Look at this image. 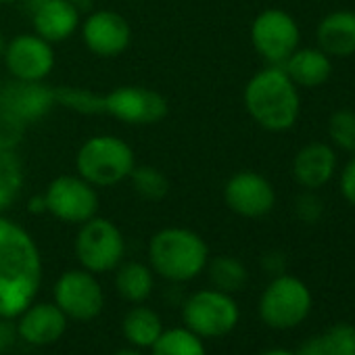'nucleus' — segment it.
Instances as JSON below:
<instances>
[{"label":"nucleus","instance_id":"nucleus-1","mask_svg":"<svg viewBox=\"0 0 355 355\" xmlns=\"http://www.w3.org/2000/svg\"><path fill=\"white\" fill-rule=\"evenodd\" d=\"M42 286V255L32 234L0 216V318L15 320Z\"/></svg>","mask_w":355,"mask_h":355},{"label":"nucleus","instance_id":"nucleus-2","mask_svg":"<svg viewBox=\"0 0 355 355\" xmlns=\"http://www.w3.org/2000/svg\"><path fill=\"white\" fill-rule=\"evenodd\" d=\"M249 117L268 132L291 130L301 115V94L282 65H266L245 86Z\"/></svg>","mask_w":355,"mask_h":355},{"label":"nucleus","instance_id":"nucleus-3","mask_svg":"<svg viewBox=\"0 0 355 355\" xmlns=\"http://www.w3.org/2000/svg\"><path fill=\"white\" fill-rule=\"evenodd\" d=\"M207 263L209 247L195 230L171 226L155 232L148 241V266L169 282L195 280L205 272Z\"/></svg>","mask_w":355,"mask_h":355},{"label":"nucleus","instance_id":"nucleus-4","mask_svg":"<svg viewBox=\"0 0 355 355\" xmlns=\"http://www.w3.org/2000/svg\"><path fill=\"white\" fill-rule=\"evenodd\" d=\"M136 167L132 146L113 134L90 136L76 155V169L86 182L96 189L115 187L128 180Z\"/></svg>","mask_w":355,"mask_h":355},{"label":"nucleus","instance_id":"nucleus-5","mask_svg":"<svg viewBox=\"0 0 355 355\" xmlns=\"http://www.w3.org/2000/svg\"><path fill=\"white\" fill-rule=\"evenodd\" d=\"M313 297L309 286L291 274H278L270 280L259 297V318L274 330H288L299 326L311 311Z\"/></svg>","mask_w":355,"mask_h":355},{"label":"nucleus","instance_id":"nucleus-6","mask_svg":"<svg viewBox=\"0 0 355 355\" xmlns=\"http://www.w3.org/2000/svg\"><path fill=\"white\" fill-rule=\"evenodd\" d=\"M184 326L201 338H220L230 334L239 320L241 307L230 293L203 288L193 293L182 307Z\"/></svg>","mask_w":355,"mask_h":355},{"label":"nucleus","instance_id":"nucleus-7","mask_svg":"<svg viewBox=\"0 0 355 355\" xmlns=\"http://www.w3.org/2000/svg\"><path fill=\"white\" fill-rule=\"evenodd\" d=\"M73 247L80 266L92 274L113 272L125 255V239L121 230L117 224L101 216L80 224Z\"/></svg>","mask_w":355,"mask_h":355},{"label":"nucleus","instance_id":"nucleus-8","mask_svg":"<svg viewBox=\"0 0 355 355\" xmlns=\"http://www.w3.org/2000/svg\"><path fill=\"white\" fill-rule=\"evenodd\" d=\"M251 44L266 65H284L301 46L299 24L284 9H266L251 24Z\"/></svg>","mask_w":355,"mask_h":355},{"label":"nucleus","instance_id":"nucleus-9","mask_svg":"<svg viewBox=\"0 0 355 355\" xmlns=\"http://www.w3.org/2000/svg\"><path fill=\"white\" fill-rule=\"evenodd\" d=\"M46 211L63 224L80 226L98 216L96 187L86 182L82 175H59L46 187L44 195Z\"/></svg>","mask_w":355,"mask_h":355},{"label":"nucleus","instance_id":"nucleus-10","mask_svg":"<svg viewBox=\"0 0 355 355\" xmlns=\"http://www.w3.org/2000/svg\"><path fill=\"white\" fill-rule=\"evenodd\" d=\"M101 109L128 125H153L167 117L169 103L157 90L144 86H119L101 96Z\"/></svg>","mask_w":355,"mask_h":355},{"label":"nucleus","instance_id":"nucleus-11","mask_svg":"<svg viewBox=\"0 0 355 355\" xmlns=\"http://www.w3.org/2000/svg\"><path fill=\"white\" fill-rule=\"evenodd\" d=\"M55 305L78 322H88L101 315L105 293L96 274L80 268L63 272L55 282Z\"/></svg>","mask_w":355,"mask_h":355},{"label":"nucleus","instance_id":"nucleus-12","mask_svg":"<svg viewBox=\"0 0 355 355\" xmlns=\"http://www.w3.org/2000/svg\"><path fill=\"white\" fill-rule=\"evenodd\" d=\"M226 207L247 220L266 218L276 205V191L266 175L257 171H239L224 184Z\"/></svg>","mask_w":355,"mask_h":355},{"label":"nucleus","instance_id":"nucleus-13","mask_svg":"<svg viewBox=\"0 0 355 355\" xmlns=\"http://www.w3.org/2000/svg\"><path fill=\"white\" fill-rule=\"evenodd\" d=\"M3 59L9 76L24 82H44L55 67L53 44L38 34H19L9 40Z\"/></svg>","mask_w":355,"mask_h":355},{"label":"nucleus","instance_id":"nucleus-14","mask_svg":"<svg viewBox=\"0 0 355 355\" xmlns=\"http://www.w3.org/2000/svg\"><path fill=\"white\" fill-rule=\"evenodd\" d=\"M55 105V88H49L44 82L11 78L9 82L0 84V109L15 115L26 125L44 119Z\"/></svg>","mask_w":355,"mask_h":355},{"label":"nucleus","instance_id":"nucleus-15","mask_svg":"<svg viewBox=\"0 0 355 355\" xmlns=\"http://www.w3.org/2000/svg\"><path fill=\"white\" fill-rule=\"evenodd\" d=\"M82 40L92 55L113 59L128 51L132 42V28L117 11H96L84 19Z\"/></svg>","mask_w":355,"mask_h":355},{"label":"nucleus","instance_id":"nucleus-16","mask_svg":"<svg viewBox=\"0 0 355 355\" xmlns=\"http://www.w3.org/2000/svg\"><path fill=\"white\" fill-rule=\"evenodd\" d=\"M338 169V157L328 142H309L293 157V178L303 191L318 193L324 189Z\"/></svg>","mask_w":355,"mask_h":355},{"label":"nucleus","instance_id":"nucleus-17","mask_svg":"<svg viewBox=\"0 0 355 355\" xmlns=\"http://www.w3.org/2000/svg\"><path fill=\"white\" fill-rule=\"evenodd\" d=\"M17 334L32 347L57 343L67 330V315L55 303H32L17 315Z\"/></svg>","mask_w":355,"mask_h":355},{"label":"nucleus","instance_id":"nucleus-18","mask_svg":"<svg viewBox=\"0 0 355 355\" xmlns=\"http://www.w3.org/2000/svg\"><path fill=\"white\" fill-rule=\"evenodd\" d=\"M34 34L51 44L65 42L80 28V11L71 0H40L32 13Z\"/></svg>","mask_w":355,"mask_h":355},{"label":"nucleus","instance_id":"nucleus-19","mask_svg":"<svg viewBox=\"0 0 355 355\" xmlns=\"http://www.w3.org/2000/svg\"><path fill=\"white\" fill-rule=\"evenodd\" d=\"M315 42L330 59H349L355 55V11L338 9L324 15L315 28Z\"/></svg>","mask_w":355,"mask_h":355},{"label":"nucleus","instance_id":"nucleus-20","mask_svg":"<svg viewBox=\"0 0 355 355\" xmlns=\"http://www.w3.org/2000/svg\"><path fill=\"white\" fill-rule=\"evenodd\" d=\"M297 88H320L332 76V59L318 46H299L282 65Z\"/></svg>","mask_w":355,"mask_h":355},{"label":"nucleus","instance_id":"nucleus-21","mask_svg":"<svg viewBox=\"0 0 355 355\" xmlns=\"http://www.w3.org/2000/svg\"><path fill=\"white\" fill-rule=\"evenodd\" d=\"M163 330L165 328L159 313L142 303H136L132 309H128L121 322V332L125 340L136 349H150L163 334Z\"/></svg>","mask_w":355,"mask_h":355},{"label":"nucleus","instance_id":"nucleus-22","mask_svg":"<svg viewBox=\"0 0 355 355\" xmlns=\"http://www.w3.org/2000/svg\"><path fill=\"white\" fill-rule=\"evenodd\" d=\"M115 288L128 303H144L155 288V272L140 261H125L115 268Z\"/></svg>","mask_w":355,"mask_h":355},{"label":"nucleus","instance_id":"nucleus-23","mask_svg":"<svg viewBox=\"0 0 355 355\" xmlns=\"http://www.w3.org/2000/svg\"><path fill=\"white\" fill-rule=\"evenodd\" d=\"M150 355H207L203 338L184 328H169L150 347Z\"/></svg>","mask_w":355,"mask_h":355},{"label":"nucleus","instance_id":"nucleus-24","mask_svg":"<svg viewBox=\"0 0 355 355\" xmlns=\"http://www.w3.org/2000/svg\"><path fill=\"white\" fill-rule=\"evenodd\" d=\"M24 187V167L13 148H0V214L9 209Z\"/></svg>","mask_w":355,"mask_h":355},{"label":"nucleus","instance_id":"nucleus-25","mask_svg":"<svg viewBox=\"0 0 355 355\" xmlns=\"http://www.w3.org/2000/svg\"><path fill=\"white\" fill-rule=\"evenodd\" d=\"M205 270H209V278H211L214 288L230 293V295L241 291L249 280V272H247L245 263L232 255L214 257Z\"/></svg>","mask_w":355,"mask_h":355},{"label":"nucleus","instance_id":"nucleus-26","mask_svg":"<svg viewBox=\"0 0 355 355\" xmlns=\"http://www.w3.org/2000/svg\"><path fill=\"white\" fill-rule=\"evenodd\" d=\"M130 184H132V191L144 199V201H153V203H159L163 201L167 195H169V180L167 175L157 169V167H150V165H136L130 173Z\"/></svg>","mask_w":355,"mask_h":355},{"label":"nucleus","instance_id":"nucleus-27","mask_svg":"<svg viewBox=\"0 0 355 355\" xmlns=\"http://www.w3.org/2000/svg\"><path fill=\"white\" fill-rule=\"evenodd\" d=\"M326 132L334 150L355 155V111L336 109L326 123Z\"/></svg>","mask_w":355,"mask_h":355},{"label":"nucleus","instance_id":"nucleus-28","mask_svg":"<svg viewBox=\"0 0 355 355\" xmlns=\"http://www.w3.org/2000/svg\"><path fill=\"white\" fill-rule=\"evenodd\" d=\"M326 355H355V326L349 322L332 324L322 334Z\"/></svg>","mask_w":355,"mask_h":355},{"label":"nucleus","instance_id":"nucleus-29","mask_svg":"<svg viewBox=\"0 0 355 355\" xmlns=\"http://www.w3.org/2000/svg\"><path fill=\"white\" fill-rule=\"evenodd\" d=\"M55 101L57 105L76 109L80 113H103L101 96L82 88H55Z\"/></svg>","mask_w":355,"mask_h":355},{"label":"nucleus","instance_id":"nucleus-30","mask_svg":"<svg viewBox=\"0 0 355 355\" xmlns=\"http://www.w3.org/2000/svg\"><path fill=\"white\" fill-rule=\"evenodd\" d=\"M26 123L17 119L15 115L0 109V148H13L24 140L26 134Z\"/></svg>","mask_w":355,"mask_h":355},{"label":"nucleus","instance_id":"nucleus-31","mask_svg":"<svg viewBox=\"0 0 355 355\" xmlns=\"http://www.w3.org/2000/svg\"><path fill=\"white\" fill-rule=\"evenodd\" d=\"M295 214L301 222L305 224H315L322 216H324V205L322 199L313 193V191H303V195H299L297 203H295Z\"/></svg>","mask_w":355,"mask_h":355},{"label":"nucleus","instance_id":"nucleus-32","mask_svg":"<svg viewBox=\"0 0 355 355\" xmlns=\"http://www.w3.org/2000/svg\"><path fill=\"white\" fill-rule=\"evenodd\" d=\"M338 193L345 199V203L355 207V155H351V159L338 173Z\"/></svg>","mask_w":355,"mask_h":355},{"label":"nucleus","instance_id":"nucleus-33","mask_svg":"<svg viewBox=\"0 0 355 355\" xmlns=\"http://www.w3.org/2000/svg\"><path fill=\"white\" fill-rule=\"evenodd\" d=\"M297 355H326L324 351V343H322V336L315 334V336H309L301 343V347L295 351Z\"/></svg>","mask_w":355,"mask_h":355},{"label":"nucleus","instance_id":"nucleus-34","mask_svg":"<svg viewBox=\"0 0 355 355\" xmlns=\"http://www.w3.org/2000/svg\"><path fill=\"white\" fill-rule=\"evenodd\" d=\"M263 268H266L268 272H272L274 276H278V274L284 272V257H282L280 253L272 251V253H268V255L263 257Z\"/></svg>","mask_w":355,"mask_h":355},{"label":"nucleus","instance_id":"nucleus-35","mask_svg":"<svg viewBox=\"0 0 355 355\" xmlns=\"http://www.w3.org/2000/svg\"><path fill=\"white\" fill-rule=\"evenodd\" d=\"M9 320H5V318H0V349H5L9 343H11V326L7 324Z\"/></svg>","mask_w":355,"mask_h":355},{"label":"nucleus","instance_id":"nucleus-36","mask_svg":"<svg viewBox=\"0 0 355 355\" xmlns=\"http://www.w3.org/2000/svg\"><path fill=\"white\" fill-rule=\"evenodd\" d=\"M113 355H144V353L140 349H136V347H130V349H119Z\"/></svg>","mask_w":355,"mask_h":355},{"label":"nucleus","instance_id":"nucleus-37","mask_svg":"<svg viewBox=\"0 0 355 355\" xmlns=\"http://www.w3.org/2000/svg\"><path fill=\"white\" fill-rule=\"evenodd\" d=\"M261 355H297V353L288 349H270V351H263Z\"/></svg>","mask_w":355,"mask_h":355},{"label":"nucleus","instance_id":"nucleus-38","mask_svg":"<svg viewBox=\"0 0 355 355\" xmlns=\"http://www.w3.org/2000/svg\"><path fill=\"white\" fill-rule=\"evenodd\" d=\"M5 49H7V40H5V34L0 32V59H3V55H5Z\"/></svg>","mask_w":355,"mask_h":355},{"label":"nucleus","instance_id":"nucleus-39","mask_svg":"<svg viewBox=\"0 0 355 355\" xmlns=\"http://www.w3.org/2000/svg\"><path fill=\"white\" fill-rule=\"evenodd\" d=\"M15 3H21V0H0V5H15Z\"/></svg>","mask_w":355,"mask_h":355},{"label":"nucleus","instance_id":"nucleus-40","mask_svg":"<svg viewBox=\"0 0 355 355\" xmlns=\"http://www.w3.org/2000/svg\"><path fill=\"white\" fill-rule=\"evenodd\" d=\"M71 3H78V0H71Z\"/></svg>","mask_w":355,"mask_h":355}]
</instances>
